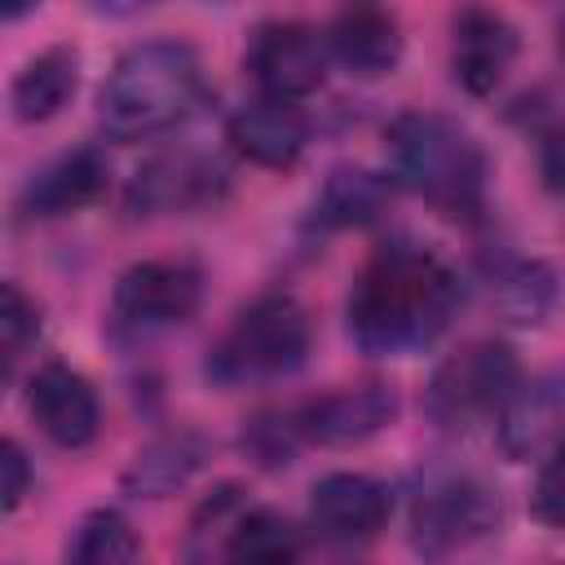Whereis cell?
Returning a JSON list of instances; mask_svg holds the SVG:
<instances>
[{"mask_svg":"<svg viewBox=\"0 0 565 565\" xmlns=\"http://www.w3.org/2000/svg\"><path fill=\"white\" fill-rule=\"evenodd\" d=\"M459 305V274L433 247L397 238L375 247L358 269L344 300V322L349 340L366 358H406L428 349L455 322Z\"/></svg>","mask_w":565,"mask_h":565,"instance_id":"6da1fadb","label":"cell"},{"mask_svg":"<svg viewBox=\"0 0 565 565\" xmlns=\"http://www.w3.org/2000/svg\"><path fill=\"white\" fill-rule=\"evenodd\" d=\"M203 97V62L185 40L128 44L97 88V124L115 141H146L177 128Z\"/></svg>","mask_w":565,"mask_h":565,"instance_id":"7a4b0ae2","label":"cell"},{"mask_svg":"<svg viewBox=\"0 0 565 565\" xmlns=\"http://www.w3.org/2000/svg\"><path fill=\"white\" fill-rule=\"evenodd\" d=\"M384 141L393 177L424 203L455 221H477L486 212L490 159L486 146L459 119L437 110H402L384 128Z\"/></svg>","mask_w":565,"mask_h":565,"instance_id":"3957f363","label":"cell"},{"mask_svg":"<svg viewBox=\"0 0 565 565\" xmlns=\"http://www.w3.org/2000/svg\"><path fill=\"white\" fill-rule=\"evenodd\" d=\"M309 349H313L309 309L287 291H265L247 300L234 313V322L216 335V344L203 358V375L216 388L269 384L296 375L309 362Z\"/></svg>","mask_w":565,"mask_h":565,"instance_id":"277c9868","label":"cell"},{"mask_svg":"<svg viewBox=\"0 0 565 565\" xmlns=\"http://www.w3.org/2000/svg\"><path fill=\"white\" fill-rule=\"evenodd\" d=\"M203 305V269L185 256H150L128 265L106 300V340L115 349L146 344L181 322H190Z\"/></svg>","mask_w":565,"mask_h":565,"instance_id":"5b68a950","label":"cell"},{"mask_svg":"<svg viewBox=\"0 0 565 565\" xmlns=\"http://www.w3.org/2000/svg\"><path fill=\"white\" fill-rule=\"evenodd\" d=\"M521 388L516 353L503 340H468L424 384V415L446 433H468L472 424L499 419Z\"/></svg>","mask_w":565,"mask_h":565,"instance_id":"8992f818","label":"cell"},{"mask_svg":"<svg viewBox=\"0 0 565 565\" xmlns=\"http://www.w3.org/2000/svg\"><path fill=\"white\" fill-rule=\"evenodd\" d=\"M499 525V494L463 468H433L411 494V547L441 561Z\"/></svg>","mask_w":565,"mask_h":565,"instance_id":"52a82bcc","label":"cell"},{"mask_svg":"<svg viewBox=\"0 0 565 565\" xmlns=\"http://www.w3.org/2000/svg\"><path fill=\"white\" fill-rule=\"evenodd\" d=\"M243 66L265 97L296 106L300 97L327 84V66H331L327 31H318L305 18H265L247 31Z\"/></svg>","mask_w":565,"mask_h":565,"instance_id":"ba28073f","label":"cell"},{"mask_svg":"<svg viewBox=\"0 0 565 565\" xmlns=\"http://www.w3.org/2000/svg\"><path fill=\"white\" fill-rule=\"evenodd\" d=\"M221 190H225V163L207 150L177 146V150L150 154L132 172L124 190V207L132 216H177V212L212 207Z\"/></svg>","mask_w":565,"mask_h":565,"instance_id":"9c48e42d","label":"cell"},{"mask_svg":"<svg viewBox=\"0 0 565 565\" xmlns=\"http://www.w3.org/2000/svg\"><path fill=\"white\" fill-rule=\"evenodd\" d=\"M31 424L62 450H84L102 433V397L93 380L66 362H44L26 380Z\"/></svg>","mask_w":565,"mask_h":565,"instance_id":"30bf717a","label":"cell"},{"mask_svg":"<svg viewBox=\"0 0 565 565\" xmlns=\"http://www.w3.org/2000/svg\"><path fill=\"white\" fill-rule=\"evenodd\" d=\"M393 516V490L371 472H327L309 490V525L318 539L358 547L371 543Z\"/></svg>","mask_w":565,"mask_h":565,"instance_id":"8fae6325","label":"cell"},{"mask_svg":"<svg viewBox=\"0 0 565 565\" xmlns=\"http://www.w3.org/2000/svg\"><path fill=\"white\" fill-rule=\"evenodd\" d=\"M397 415H402V397L393 384H349V388H331L305 402L296 411V424L305 441L344 450V446H362L380 437L384 428L397 424Z\"/></svg>","mask_w":565,"mask_h":565,"instance_id":"7c38bea8","label":"cell"},{"mask_svg":"<svg viewBox=\"0 0 565 565\" xmlns=\"http://www.w3.org/2000/svg\"><path fill=\"white\" fill-rule=\"evenodd\" d=\"M516 53H521V35L499 9L468 4L450 18V75L463 93L472 97L494 93L512 71Z\"/></svg>","mask_w":565,"mask_h":565,"instance_id":"4fadbf2b","label":"cell"},{"mask_svg":"<svg viewBox=\"0 0 565 565\" xmlns=\"http://www.w3.org/2000/svg\"><path fill=\"white\" fill-rule=\"evenodd\" d=\"M106 181H110L106 154L97 146H71L22 181L13 207L22 221H53V216L88 207L106 190Z\"/></svg>","mask_w":565,"mask_h":565,"instance_id":"5bb4252c","label":"cell"},{"mask_svg":"<svg viewBox=\"0 0 565 565\" xmlns=\"http://www.w3.org/2000/svg\"><path fill=\"white\" fill-rule=\"evenodd\" d=\"M327 49H331V62L344 66L353 79H384L402 66L406 35L397 13L375 4H353L327 22Z\"/></svg>","mask_w":565,"mask_h":565,"instance_id":"9a60e30c","label":"cell"},{"mask_svg":"<svg viewBox=\"0 0 565 565\" xmlns=\"http://www.w3.org/2000/svg\"><path fill=\"white\" fill-rule=\"evenodd\" d=\"M225 141L256 168H291L305 146H309V119L300 106L291 102H274V97H256V102H243L230 124H225Z\"/></svg>","mask_w":565,"mask_h":565,"instance_id":"2e32d148","label":"cell"},{"mask_svg":"<svg viewBox=\"0 0 565 565\" xmlns=\"http://www.w3.org/2000/svg\"><path fill=\"white\" fill-rule=\"evenodd\" d=\"M207 455H212V441H207L203 433H194V428L159 433V437H150V441L132 455V463L124 468L119 486H124V494H132V499H168V494L185 490V486L203 472Z\"/></svg>","mask_w":565,"mask_h":565,"instance_id":"e0dca14e","label":"cell"},{"mask_svg":"<svg viewBox=\"0 0 565 565\" xmlns=\"http://www.w3.org/2000/svg\"><path fill=\"white\" fill-rule=\"evenodd\" d=\"M79 88V53L71 44H49L22 62L9 84V110L18 124H44L62 115V106Z\"/></svg>","mask_w":565,"mask_h":565,"instance_id":"ac0fdd59","label":"cell"},{"mask_svg":"<svg viewBox=\"0 0 565 565\" xmlns=\"http://www.w3.org/2000/svg\"><path fill=\"white\" fill-rule=\"evenodd\" d=\"M393 203V181L371 168H331L313 194V230H362L375 225Z\"/></svg>","mask_w":565,"mask_h":565,"instance_id":"d6986e66","label":"cell"},{"mask_svg":"<svg viewBox=\"0 0 565 565\" xmlns=\"http://www.w3.org/2000/svg\"><path fill=\"white\" fill-rule=\"evenodd\" d=\"M225 565H300V530L278 508H247L234 516L225 543Z\"/></svg>","mask_w":565,"mask_h":565,"instance_id":"ffe728a7","label":"cell"},{"mask_svg":"<svg viewBox=\"0 0 565 565\" xmlns=\"http://www.w3.org/2000/svg\"><path fill=\"white\" fill-rule=\"evenodd\" d=\"M490 291H494V305L503 309L508 322L534 327V322H543V318L552 313V305H556V274H552L543 260L508 256L503 265H494Z\"/></svg>","mask_w":565,"mask_h":565,"instance_id":"44dd1931","label":"cell"},{"mask_svg":"<svg viewBox=\"0 0 565 565\" xmlns=\"http://www.w3.org/2000/svg\"><path fill=\"white\" fill-rule=\"evenodd\" d=\"M66 565H146V556L119 508H93L66 539Z\"/></svg>","mask_w":565,"mask_h":565,"instance_id":"7402d4cb","label":"cell"},{"mask_svg":"<svg viewBox=\"0 0 565 565\" xmlns=\"http://www.w3.org/2000/svg\"><path fill=\"white\" fill-rule=\"evenodd\" d=\"M300 441L305 433L296 424V411H260L256 419L243 424V437H238L243 455L256 459L260 468H287Z\"/></svg>","mask_w":565,"mask_h":565,"instance_id":"603a6c76","label":"cell"},{"mask_svg":"<svg viewBox=\"0 0 565 565\" xmlns=\"http://www.w3.org/2000/svg\"><path fill=\"white\" fill-rule=\"evenodd\" d=\"M40 340V305L13 282L4 278L0 287V349H4V375H13L18 358Z\"/></svg>","mask_w":565,"mask_h":565,"instance_id":"cb8c5ba5","label":"cell"},{"mask_svg":"<svg viewBox=\"0 0 565 565\" xmlns=\"http://www.w3.org/2000/svg\"><path fill=\"white\" fill-rule=\"evenodd\" d=\"M530 516L539 525L565 534V441H556L547 450V459L539 463V472L530 481Z\"/></svg>","mask_w":565,"mask_h":565,"instance_id":"d4e9b609","label":"cell"},{"mask_svg":"<svg viewBox=\"0 0 565 565\" xmlns=\"http://www.w3.org/2000/svg\"><path fill=\"white\" fill-rule=\"evenodd\" d=\"M0 477H4V486H0V494H4V512H18L22 499H26L31 486H35V468H31L26 450H22L13 437H4V446H0Z\"/></svg>","mask_w":565,"mask_h":565,"instance_id":"484cf974","label":"cell"},{"mask_svg":"<svg viewBox=\"0 0 565 565\" xmlns=\"http://www.w3.org/2000/svg\"><path fill=\"white\" fill-rule=\"evenodd\" d=\"M539 172L552 194H565V119L539 137Z\"/></svg>","mask_w":565,"mask_h":565,"instance_id":"4316f807","label":"cell"},{"mask_svg":"<svg viewBox=\"0 0 565 565\" xmlns=\"http://www.w3.org/2000/svg\"><path fill=\"white\" fill-rule=\"evenodd\" d=\"M556 57H561V71H565V22H561V31H556Z\"/></svg>","mask_w":565,"mask_h":565,"instance_id":"83f0119b","label":"cell"},{"mask_svg":"<svg viewBox=\"0 0 565 565\" xmlns=\"http://www.w3.org/2000/svg\"><path fill=\"white\" fill-rule=\"evenodd\" d=\"M561 565H565V561H561Z\"/></svg>","mask_w":565,"mask_h":565,"instance_id":"f1b7e54d","label":"cell"}]
</instances>
